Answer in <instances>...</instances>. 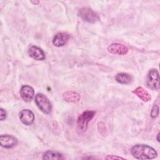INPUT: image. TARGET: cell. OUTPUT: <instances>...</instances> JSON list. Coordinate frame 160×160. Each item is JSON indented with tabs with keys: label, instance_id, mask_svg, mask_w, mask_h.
Returning a JSON list of instances; mask_svg holds the SVG:
<instances>
[{
	"label": "cell",
	"instance_id": "2",
	"mask_svg": "<svg viewBox=\"0 0 160 160\" xmlns=\"http://www.w3.org/2000/svg\"><path fill=\"white\" fill-rule=\"evenodd\" d=\"M95 114L96 112L94 111H86L79 116L76 123V129L79 134H82L86 132L89 122L94 118Z\"/></svg>",
	"mask_w": 160,
	"mask_h": 160
},
{
	"label": "cell",
	"instance_id": "5",
	"mask_svg": "<svg viewBox=\"0 0 160 160\" xmlns=\"http://www.w3.org/2000/svg\"><path fill=\"white\" fill-rule=\"evenodd\" d=\"M80 18L88 22L94 23L99 20V17L91 9L89 8H82L78 11Z\"/></svg>",
	"mask_w": 160,
	"mask_h": 160
},
{
	"label": "cell",
	"instance_id": "1",
	"mask_svg": "<svg viewBox=\"0 0 160 160\" xmlns=\"http://www.w3.org/2000/svg\"><path fill=\"white\" fill-rule=\"evenodd\" d=\"M132 155L138 159H152L157 157L156 151L146 144H136L131 149Z\"/></svg>",
	"mask_w": 160,
	"mask_h": 160
},
{
	"label": "cell",
	"instance_id": "10",
	"mask_svg": "<svg viewBox=\"0 0 160 160\" xmlns=\"http://www.w3.org/2000/svg\"><path fill=\"white\" fill-rule=\"evenodd\" d=\"M28 54L29 56L37 61H42L45 59V54L44 51L36 46H31L28 49Z\"/></svg>",
	"mask_w": 160,
	"mask_h": 160
},
{
	"label": "cell",
	"instance_id": "6",
	"mask_svg": "<svg viewBox=\"0 0 160 160\" xmlns=\"http://www.w3.org/2000/svg\"><path fill=\"white\" fill-rule=\"evenodd\" d=\"M18 143V139L13 136L9 134H4L0 136L1 146L5 148H12Z\"/></svg>",
	"mask_w": 160,
	"mask_h": 160
},
{
	"label": "cell",
	"instance_id": "13",
	"mask_svg": "<svg viewBox=\"0 0 160 160\" xmlns=\"http://www.w3.org/2000/svg\"><path fill=\"white\" fill-rule=\"evenodd\" d=\"M132 92L144 102H148L151 99V96L148 92L142 87L139 86L136 88L134 90L132 91Z\"/></svg>",
	"mask_w": 160,
	"mask_h": 160
},
{
	"label": "cell",
	"instance_id": "7",
	"mask_svg": "<svg viewBox=\"0 0 160 160\" xmlns=\"http://www.w3.org/2000/svg\"><path fill=\"white\" fill-rule=\"evenodd\" d=\"M19 119L24 124L29 126L34 121V115L31 110L24 109L19 112Z\"/></svg>",
	"mask_w": 160,
	"mask_h": 160
},
{
	"label": "cell",
	"instance_id": "9",
	"mask_svg": "<svg viewBox=\"0 0 160 160\" xmlns=\"http://www.w3.org/2000/svg\"><path fill=\"white\" fill-rule=\"evenodd\" d=\"M20 95L25 102H31L34 95V89L28 85L22 86L20 89Z\"/></svg>",
	"mask_w": 160,
	"mask_h": 160
},
{
	"label": "cell",
	"instance_id": "11",
	"mask_svg": "<svg viewBox=\"0 0 160 160\" xmlns=\"http://www.w3.org/2000/svg\"><path fill=\"white\" fill-rule=\"evenodd\" d=\"M69 38V35L66 32H59L54 36L52 43L56 47H61L66 44Z\"/></svg>",
	"mask_w": 160,
	"mask_h": 160
},
{
	"label": "cell",
	"instance_id": "14",
	"mask_svg": "<svg viewBox=\"0 0 160 160\" xmlns=\"http://www.w3.org/2000/svg\"><path fill=\"white\" fill-rule=\"evenodd\" d=\"M115 79L116 80L117 82L121 83V84H127L130 83L132 81V76L125 72H121L118 73L116 74L115 77Z\"/></svg>",
	"mask_w": 160,
	"mask_h": 160
},
{
	"label": "cell",
	"instance_id": "15",
	"mask_svg": "<svg viewBox=\"0 0 160 160\" xmlns=\"http://www.w3.org/2000/svg\"><path fill=\"white\" fill-rule=\"evenodd\" d=\"M64 158L62 156V155L56 151H48L44 153L42 159H63Z\"/></svg>",
	"mask_w": 160,
	"mask_h": 160
},
{
	"label": "cell",
	"instance_id": "19",
	"mask_svg": "<svg viewBox=\"0 0 160 160\" xmlns=\"http://www.w3.org/2000/svg\"><path fill=\"white\" fill-rule=\"evenodd\" d=\"M105 159H123L124 158H121V157H118V156H114V155H108Z\"/></svg>",
	"mask_w": 160,
	"mask_h": 160
},
{
	"label": "cell",
	"instance_id": "16",
	"mask_svg": "<svg viewBox=\"0 0 160 160\" xmlns=\"http://www.w3.org/2000/svg\"><path fill=\"white\" fill-rule=\"evenodd\" d=\"M159 114V107L157 104H154L151 111V117L152 119L156 118Z\"/></svg>",
	"mask_w": 160,
	"mask_h": 160
},
{
	"label": "cell",
	"instance_id": "18",
	"mask_svg": "<svg viewBox=\"0 0 160 160\" xmlns=\"http://www.w3.org/2000/svg\"><path fill=\"white\" fill-rule=\"evenodd\" d=\"M0 112H1V115H0V119L1 121H3L6 119V112L5 111V110H4L2 108H1L0 109Z\"/></svg>",
	"mask_w": 160,
	"mask_h": 160
},
{
	"label": "cell",
	"instance_id": "17",
	"mask_svg": "<svg viewBox=\"0 0 160 160\" xmlns=\"http://www.w3.org/2000/svg\"><path fill=\"white\" fill-rule=\"evenodd\" d=\"M98 128L99 129V132L102 134H104L105 133V131H106V127H105V125L103 122H99L98 123Z\"/></svg>",
	"mask_w": 160,
	"mask_h": 160
},
{
	"label": "cell",
	"instance_id": "3",
	"mask_svg": "<svg viewBox=\"0 0 160 160\" xmlns=\"http://www.w3.org/2000/svg\"><path fill=\"white\" fill-rule=\"evenodd\" d=\"M35 102L39 109L45 114H49L51 111V104L48 98L42 93H38L35 96Z\"/></svg>",
	"mask_w": 160,
	"mask_h": 160
},
{
	"label": "cell",
	"instance_id": "12",
	"mask_svg": "<svg viewBox=\"0 0 160 160\" xmlns=\"http://www.w3.org/2000/svg\"><path fill=\"white\" fill-rule=\"evenodd\" d=\"M62 98L64 101L69 102H78L80 100V95L73 91H68L63 93Z\"/></svg>",
	"mask_w": 160,
	"mask_h": 160
},
{
	"label": "cell",
	"instance_id": "20",
	"mask_svg": "<svg viewBox=\"0 0 160 160\" xmlns=\"http://www.w3.org/2000/svg\"><path fill=\"white\" fill-rule=\"evenodd\" d=\"M159 133H158V134H157V140H158V142L159 141Z\"/></svg>",
	"mask_w": 160,
	"mask_h": 160
},
{
	"label": "cell",
	"instance_id": "4",
	"mask_svg": "<svg viewBox=\"0 0 160 160\" xmlns=\"http://www.w3.org/2000/svg\"><path fill=\"white\" fill-rule=\"evenodd\" d=\"M146 84L149 88L153 90L159 89V75L157 69H151L148 74Z\"/></svg>",
	"mask_w": 160,
	"mask_h": 160
},
{
	"label": "cell",
	"instance_id": "8",
	"mask_svg": "<svg viewBox=\"0 0 160 160\" xmlns=\"http://www.w3.org/2000/svg\"><path fill=\"white\" fill-rule=\"evenodd\" d=\"M108 51L112 54L124 55L128 52V48L120 43H112L108 48Z\"/></svg>",
	"mask_w": 160,
	"mask_h": 160
}]
</instances>
